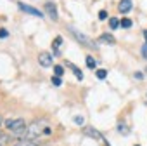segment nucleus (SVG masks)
<instances>
[{
	"instance_id": "nucleus-1",
	"label": "nucleus",
	"mask_w": 147,
	"mask_h": 146,
	"mask_svg": "<svg viewBox=\"0 0 147 146\" xmlns=\"http://www.w3.org/2000/svg\"><path fill=\"white\" fill-rule=\"evenodd\" d=\"M4 127L14 136H21V134H26L28 123H26L24 118H9V120L4 122Z\"/></svg>"
},
{
	"instance_id": "nucleus-2",
	"label": "nucleus",
	"mask_w": 147,
	"mask_h": 146,
	"mask_svg": "<svg viewBox=\"0 0 147 146\" xmlns=\"http://www.w3.org/2000/svg\"><path fill=\"white\" fill-rule=\"evenodd\" d=\"M67 31L73 35V38H75L76 42H80L83 47H88V49H94V50H97L99 49V45L90 38V37H87L85 33H82V31H78L76 28H73V26H67Z\"/></svg>"
},
{
	"instance_id": "nucleus-3",
	"label": "nucleus",
	"mask_w": 147,
	"mask_h": 146,
	"mask_svg": "<svg viewBox=\"0 0 147 146\" xmlns=\"http://www.w3.org/2000/svg\"><path fill=\"white\" fill-rule=\"evenodd\" d=\"M83 134L85 136H88V137H92V139H95V141H99L102 146H111L107 141H106V137H104V134L102 132H99L95 127H90V125H85L83 127Z\"/></svg>"
},
{
	"instance_id": "nucleus-4",
	"label": "nucleus",
	"mask_w": 147,
	"mask_h": 146,
	"mask_svg": "<svg viewBox=\"0 0 147 146\" xmlns=\"http://www.w3.org/2000/svg\"><path fill=\"white\" fill-rule=\"evenodd\" d=\"M38 63H40V66H43V68L52 66V64H54V54H52V52H40V54H38Z\"/></svg>"
},
{
	"instance_id": "nucleus-5",
	"label": "nucleus",
	"mask_w": 147,
	"mask_h": 146,
	"mask_svg": "<svg viewBox=\"0 0 147 146\" xmlns=\"http://www.w3.org/2000/svg\"><path fill=\"white\" fill-rule=\"evenodd\" d=\"M18 5H19V9H21V11H24V12H26V14H30V16L43 18V12H42V11H38V9H35V7H31V5H26V4H23V2H18Z\"/></svg>"
},
{
	"instance_id": "nucleus-6",
	"label": "nucleus",
	"mask_w": 147,
	"mask_h": 146,
	"mask_svg": "<svg viewBox=\"0 0 147 146\" xmlns=\"http://www.w3.org/2000/svg\"><path fill=\"white\" fill-rule=\"evenodd\" d=\"M43 9H45V12H47V16H49V18H52L54 21H57V19H59L57 7H55V4H54V2H45Z\"/></svg>"
},
{
	"instance_id": "nucleus-7",
	"label": "nucleus",
	"mask_w": 147,
	"mask_h": 146,
	"mask_svg": "<svg viewBox=\"0 0 147 146\" xmlns=\"http://www.w3.org/2000/svg\"><path fill=\"white\" fill-rule=\"evenodd\" d=\"M118 11L121 14H126L131 11V0H121V2L118 4Z\"/></svg>"
},
{
	"instance_id": "nucleus-8",
	"label": "nucleus",
	"mask_w": 147,
	"mask_h": 146,
	"mask_svg": "<svg viewBox=\"0 0 147 146\" xmlns=\"http://www.w3.org/2000/svg\"><path fill=\"white\" fill-rule=\"evenodd\" d=\"M99 42H104V44H109V45H114L116 44V38L111 35V33H102L99 37Z\"/></svg>"
},
{
	"instance_id": "nucleus-9",
	"label": "nucleus",
	"mask_w": 147,
	"mask_h": 146,
	"mask_svg": "<svg viewBox=\"0 0 147 146\" xmlns=\"http://www.w3.org/2000/svg\"><path fill=\"white\" fill-rule=\"evenodd\" d=\"M14 146H40V143L38 141H33V139H21V141H18Z\"/></svg>"
},
{
	"instance_id": "nucleus-10",
	"label": "nucleus",
	"mask_w": 147,
	"mask_h": 146,
	"mask_svg": "<svg viewBox=\"0 0 147 146\" xmlns=\"http://www.w3.org/2000/svg\"><path fill=\"white\" fill-rule=\"evenodd\" d=\"M66 66H69V68L73 70V73H75V77H76L78 80H83V71H82L78 66H75L73 63H66Z\"/></svg>"
},
{
	"instance_id": "nucleus-11",
	"label": "nucleus",
	"mask_w": 147,
	"mask_h": 146,
	"mask_svg": "<svg viewBox=\"0 0 147 146\" xmlns=\"http://www.w3.org/2000/svg\"><path fill=\"white\" fill-rule=\"evenodd\" d=\"M61 45H62V37H55V38H54V44H52V49H54V50H52V54H54V56H57V54H59Z\"/></svg>"
},
{
	"instance_id": "nucleus-12",
	"label": "nucleus",
	"mask_w": 147,
	"mask_h": 146,
	"mask_svg": "<svg viewBox=\"0 0 147 146\" xmlns=\"http://www.w3.org/2000/svg\"><path fill=\"white\" fill-rule=\"evenodd\" d=\"M85 63H87V66H88L90 70H95V68H97V61L94 59V56H87V57H85Z\"/></svg>"
},
{
	"instance_id": "nucleus-13",
	"label": "nucleus",
	"mask_w": 147,
	"mask_h": 146,
	"mask_svg": "<svg viewBox=\"0 0 147 146\" xmlns=\"http://www.w3.org/2000/svg\"><path fill=\"white\" fill-rule=\"evenodd\" d=\"M64 75V66L62 64H54V77H62Z\"/></svg>"
},
{
	"instance_id": "nucleus-14",
	"label": "nucleus",
	"mask_w": 147,
	"mask_h": 146,
	"mask_svg": "<svg viewBox=\"0 0 147 146\" xmlns=\"http://www.w3.org/2000/svg\"><path fill=\"white\" fill-rule=\"evenodd\" d=\"M95 75H97V78H99V80H104V78H107V70L99 68V70H95Z\"/></svg>"
},
{
	"instance_id": "nucleus-15",
	"label": "nucleus",
	"mask_w": 147,
	"mask_h": 146,
	"mask_svg": "<svg viewBox=\"0 0 147 146\" xmlns=\"http://www.w3.org/2000/svg\"><path fill=\"white\" fill-rule=\"evenodd\" d=\"M119 26V19L118 18H109V28L111 30H116Z\"/></svg>"
},
{
	"instance_id": "nucleus-16",
	"label": "nucleus",
	"mask_w": 147,
	"mask_h": 146,
	"mask_svg": "<svg viewBox=\"0 0 147 146\" xmlns=\"http://www.w3.org/2000/svg\"><path fill=\"white\" fill-rule=\"evenodd\" d=\"M119 26H121V28H131V21H130L128 18H123V19L119 21Z\"/></svg>"
},
{
	"instance_id": "nucleus-17",
	"label": "nucleus",
	"mask_w": 147,
	"mask_h": 146,
	"mask_svg": "<svg viewBox=\"0 0 147 146\" xmlns=\"http://www.w3.org/2000/svg\"><path fill=\"white\" fill-rule=\"evenodd\" d=\"M118 132H119V134H125V136H126V134L130 132V129H126V125H125V123H119V125H118Z\"/></svg>"
},
{
	"instance_id": "nucleus-18",
	"label": "nucleus",
	"mask_w": 147,
	"mask_h": 146,
	"mask_svg": "<svg viewBox=\"0 0 147 146\" xmlns=\"http://www.w3.org/2000/svg\"><path fill=\"white\" fill-rule=\"evenodd\" d=\"M52 84H54L55 87H61V85H62V80H61V77H52Z\"/></svg>"
},
{
	"instance_id": "nucleus-19",
	"label": "nucleus",
	"mask_w": 147,
	"mask_h": 146,
	"mask_svg": "<svg viewBox=\"0 0 147 146\" xmlns=\"http://www.w3.org/2000/svg\"><path fill=\"white\" fill-rule=\"evenodd\" d=\"M73 120H75L76 125H83V123H85V118H83V117H75Z\"/></svg>"
},
{
	"instance_id": "nucleus-20",
	"label": "nucleus",
	"mask_w": 147,
	"mask_h": 146,
	"mask_svg": "<svg viewBox=\"0 0 147 146\" xmlns=\"http://www.w3.org/2000/svg\"><path fill=\"white\" fill-rule=\"evenodd\" d=\"M9 37V31L5 28H0V38H7Z\"/></svg>"
},
{
	"instance_id": "nucleus-21",
	"label": "nucleus",
	"mask_w": 147,
	"mask_h": 146,
	"mask_svg": "<svg viewBox=\"0 0 147 146\" xmlns=\"http://www.w3.org/2000/svg\"><path fill=\"white\" fill-rule=\"evenodd\" d=\"M99 19H100V21H106V19H107V12H106V11H100V12H99Z\"/></svg>"
},
{
	"instance_id": "nucleus-22",
	"label": "nucleus",
	"mask_w": 147,
	"mask_h": 146,
	"mask_svg": "<svg viewBox=\"0 0 147 146\" xmlns=\"http://www.w3.org/2000/svg\"><path fill=\"white\" fill-rule=\"evenodd\" d=\"M142 56H144V59H147V42H145L144 47H142Z\"/></svg>"
},
{
	"instance_id": "nucleus-23",
	"label": "nucleus",
	"mask_w": 147,
	"mask_h": 146,
	"mask_svg": "<svg viewBox=\"0 0 147 146\" xmlns=\"http://www.w3.org/2000/svg\"><path fill=\"white\" fill-rule=\"evenodd\" d=\"M135 78H138V80H142V78H144V75H142V73H135Z\"/></svg>"
},
{
	"instance_id": "nucleus-24",
	"label": "nucleus",
	"mask_w": 147,
	"mask_h": 146,
	"mask_svg": "<svg viewBox=\"0 0 147 146\" xmlns=\"http://www.w3.org/2000/svg\"><path fill=\"white\" fill-rule=\"evenodd\" d=\"M2 123H4V117L0 115V127H2Z\"/></svg>"
},
{
	"instance_id": "nucleus-25",
	"label": "nucleus",
	"mask_w": 147,
	"mask_h": 146,
	"mask_svg": "<svg viewBox=\"0 0 147 146\" xmlns=\"http://www.w3.org/2000/svg\"><path fill=\"white\" fill-rule=\"evenodd\" d=\"M144 38H145V42H147V30H144Z\"/></svg>"
},
{
	"instance_id": "nucleus-26",
	"label": "nucleus",
	"mask_w": 147,
	"mask_h": 146,
	"mask_svg": "<svg viewBox=\"0 0 147 146\" xmlns=\"http://www.w3.org/2000/svg\"><path fill=\"white\" fill-rule=\"evenodd\" d=\"M135 146H140V144H135Z\"/></svg>"
}]
</instances>
